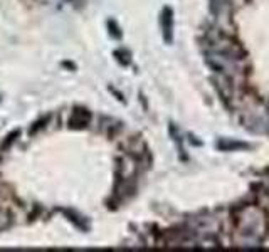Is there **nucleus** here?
Wrapping results in <instances>:
<instances>
[{"label": "nucleus", "mask_w": 269, "mask_h": 252, "mask_svg": "<svg viewBox=\"0 0 269 252\" xmlns=\"http://www.w3.org/2000/svg\"><path fill=\"white\" fill-rule=\"evenodd\" d=\"M172 14H170V11H165V14H163V19H162V22H163V29H165V39L168 41V39H170V34H172Z\"/></svg>", "instance_id": "obj_1"}]
</instances>
